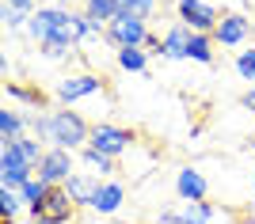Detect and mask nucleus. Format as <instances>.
Returning a JSON list of instances; mask_svg holds the SVG:
<instances>
[{
	"label": "nucleus",
	"mask_w": 255,
	"mask_h": 224,
	"mask_svg": "<svg viewBox=\"0 0 255 224\" xmlns=\"http://www.w3.org/2000/svg\"><path fill=\"white\" fill-rule=\"evenodd\" d=\"M53 149H80V145H88V137H92V126H88L84 118L76 114V110L61 107V110H53Z\"/></svg>",
	"instance_id": "obj_1"
},
{
	"label": "nucleus",
	"mask_w": 255,
	"mask_h": 224,
	"mask_svg": "<svg viewBox=\"0 0 255 224\" xmlns=\"http://www.w3.org/2000/svg\"><path fill=\"white\" fill-rule=\"evenodd\" d=\"M27 213H31L34 224H69L76 217V202L69 198L65 186H53V190L46 194V202L34 205V209H27Z\"/></svg>",
	"instance_id": "obj_2"
},
{
	"label": "nucleus",
	"mask_w": 255,
	"mask_h": 224,
	"mask_svg": "<svg viewBox=\"0 0 255 224\" xmlns=\"http://www.w3.org/2000/svg\"><path fill=\"white\" fill-rule=\"evenodd\" d=\"M149 23L137 19V15H126V11H118L115 19L107 23V42L118 46V50H126V46H145V38H149Z\"/></svg>",
	"instance_id": "obj_3"
},
{
	"label": "nucleus",
	"mask_w": 255,
	"mask_h": 224,
	"mask_svg": "<svg viewBox=\"0 0 255 224\" xmlns=\"http://www.w3.org/2000/svg\"><path fill=\"white\" fill-rule=\"evenodd\" d=\"M129 145H133V133L122 129V126H111V122H96L92 137H88V149L103 152V156H122Z\"/></svg>",
	"instance_id": "obj_4"
},
{
	"label": "nucleus",
	"mask_w": 255,
	"mask_h": 224,
	"mask_svg": "<svg viewBox=\"0 0 255 224\" xmlns=\"http://www.w3.org/2000/svg\"><path fill=\"white\" fill-rule=\"evenodd\" d=\"M175 11H179L183 27H191L194 34H213L217 23H221L217 8H210L206 0H175Z\"/></svg>",
	"instance_id": "obj_5"
},
{
	"label": "nucleus",
	"mask_w": 255,
	"mask_h": 224,
	"mask_svg": "<svg viewBox=\"0 0 255 224\" xmlns=\"http://www.w3.org/2000/svg\"><path fill=\"white\" fill-rule=\"evenodd\" d=\"M96 91H103V76L96 73H73L65 76V80H57V87H53V95H57V103H76V99H88L96 95Z\"/></svg>",
	"instance_id": "obj_6"
},
{
	"label": "nucleus",
	"mask_w": 255,
	"mask_h": 224,
	"mask_svg": "<svg viewBox=\"0 0 255 224\" xmlns=\"http://www.w3.org/2000/svg\"><path fill=\"white\" fill-rule=\"evenodd\" d=\"M31 179H34L31 163L15 152V145H4V156H0V186H8V190H23Z\"/></svg>",
	"instance_id": "obj_7"
},
{
	"label": "nucleus",
	"mask_w": 255,
	"mask_h": 224,
	"mask_svg": "<svg viewBox=\"0 0 255 224\" xmlns=\"http://www.w3.org/2000/svg\"><path fill=\"white\" fill-rule=\"evenodd\" d=\"M73 175L76 171H73V152L69 149H50L46 160L38 163V179H46L50 186H65Z\"/></svg>",
	"instance_id": "obj_8"
},
{
	"label": "nucleus",
	"mask_w": 255,
	"mask_h": 224,
	"mask_svg": "<svg viewBox=\"0 0 255 224\" xmlns=\"http://www.w3.org/2000/svg\"><path fill=\"white\" fill-rule=\"evenodd\" d=\"M252 38V19L240 15V11H225L221 23H217V31H213V42L217 46H240Z\"/></svg>",
	"instance_id": "obj_9"
},
{
	"label": "nucleus",
	"mask_w": 255,
	"mask_h": 224,
	"mask_svg": "<svg viewBox=\"0 0 255 224\" xmlns=\"http://www.w3.org/2000/svg\"><path fill=\"white\" fill-rule=\"evenodd\" d=\"M175 194H179L183 202H206L210 186H206V179L194 167H183L179 175H175Z\"/></svg>",
	"instance_id": "obj_10"
},
{
	"label": "nucleus",
	"mask_w": 255,
	"mask_h": 224,
	"mask_svg": "<svg viewBox=\"0 0 255 224\" xmlns=\"http://www.w3.org/2000/svg\"><path fill=\"white\" fill-rule=\"evenodd\" d=\"M99 186H103V182H99L96 175H84V171H76L73 179L65 182V190H69V198H73L76 205H88V209H92V202H96Z\"/></svg>",
	"instance_id": "obj_11"
},
{
	"label": "nucleus",
	"mask_w": 255,
	"mask_h": 224,
	"mask_svg": "<svg viewBox=\"0 0 255 224\" xmlns=\"http://www.w3.org/2000/svg\"><path fill=\"white\" fill-rule=\"evenodd\" d=\"M191 38H194L191 27L175 23V27L164 34V57H171V61H187V57H191Z\"/></svg>",
	"instance_id": "obj_12"
},
{
	"label": "nucleus",
	"mask_w": 255,
	"mask_h": 224,
	"mask_svg": "<svg viewBox=\"0 0 255 224\" xmlns=\"http://www.w3.org/2000/svg\"><path fill=\"white\" fill-rule=\"evenodd\" d=\"M53 27H57V8H38L31 19H27V34L38 38V46L53 38Z\"/></svg>",
	"instance_id": "obj_13"
},
{
	"label": "nucleus",
	"mask_w": 255,
	"mask_h": 224,
	"mask_svg": "<svg viewBox=\"0 0 255 224\" xmlns=\"http://www.w3.org/2000/svg\"><path fill=\"white\" fill-rule=\"evenodd\" d=\"M122 198H126L122 182H103V186H99V194H96V202H92V209H96V213H103V217H111V213H118Z\"/></svg>",
	"instance_id": "obj_14"
},
{
	"label": "nucleus",
	"mask_w": 255,
	"mask_h": 224,
	"mask_svg": "<svg viewBox=\"0 0 255 224\" xmlns=\"http://www.w3.org/2000/svg\"><path fill=\"white\" fill-rule=\"evenodd\" d=\"M84 15L96 23L99 31H103L107 23L118 15V0H84Z\"/></svg>",
	"instance_id": "obj_15"
},
{
	"label": "nucleus",
	"mask_w": 255,
	"mask_h": 224,
	"mask_svg": "<svg viewBox=\"0 0 255 224\" xmlns=\"http://www.w3.org/2000/svg\"><path fill=\"white\" fill-rule=\"evenodd\" d=\"M23 129H27V118H23L19 110H0V137H4V145L27 137Z\"/></svg>",
	"instance_id": "obj_16"
},
{
	"label": "nucleus",
	"mask_w": 255,
	"mask_h": 224,
	"mask_svg": "<svg viewBox=\"0 0 255 224\" xmlns=\"http://www.w3.org/2000/svg\"><path fill=\"white\" fill-rule=\"evenodd\" d=\"M118 65L126 73H145L149 69V50L145 46H126V50H118Z\"/></svg>",
	"instance_id": "obj_17"
},
{
	"label": "nucleus",
	"mask_w": 255,
	"mask_h": 224,
	"mask_svg": "<svg viewBox=\"0 0 255 224\" xmlns=\"http://www.w3.org/2000/svg\"><path fill=\"white\" fill-rule=\"evenodd\" d=\"M213 221V205L210 202H183L179 224H210Z\"/></svg>",
	"instance_id": "obj_18"
},
{
	"label": "nucleus",
	"mask_w": 255,
	"mask_h": 224,
	"mask_svg": "<svg viewBox=\"0 0 255 224\" xmlns=\"http://www.w3.org/2000/svg\"><path fill=\"white\" fill-rule=\"evenodd\" d=\"M11 145H15V152H19L31 167H38V163L46 160V152H50V149H42V145H38V137H19V141H11Z\"/></svg>",
	"instance_id": "obj_19"
},
{
	"label": "nucleus",
	"mask_w": 255,
	"mask_h": 224,
	"mask_svg": "<svg viewBox=\"0 0 255 224\" xmlns=\"http://www.w3.org/2000/svg\"><path fill=\"white\" fill-rule=\"evenodd\" d=\"M4 91H8V99H19V103H27V107H46V95L38 91V87H23V84H4Z\"/></svg>",
	"instance_id": "obj_20"
},
{
	"label": "nucleus",
	"mask_w": 255,
	"mask_h": 224,
	"mask_svg": "<svg viewBox=\"0 0 255 224\" xmlns=\"http://www.w3.org/2000/svg\"><path fill=\"white\" fill-rule=\"evenodd\" d=\"M53 190V186H50V182H46V179H31V182H27V186H23V205H27V209H34V205H42L46 202V194H50Z\"/></svg>",
	"instance_id": "obj_21"
},
{
	"label": "nucleus",
	"mask_w": 255,
	"mask_h": 224,
	"mask_svg": "<svg viewBox=\"0 0 255 224\" xmlns=\"http://www.w3.org/2000/svg\"><path fill=\"white\" fill-rule=\"evenodd\" d=\"M191 61L213 65V34H194L191 38Z\"/></svg>",
	"instance_id": "obj_22"
},
{
	"label": "nucleus",
	"mask_w": 255,
	"mask_h": 224,
	"mask_svg": "<svg viewBox=\"0 0 255 224\" xmlns=\"http://www.w3.org/2000/svg\"><path fill=\"white\" fill-rule=\"evenodd\" d=\"M80 160H84L92 171H99V175H115V156H103V152H96V149H84Z\"/></svg>",
	"instance_id": "obj_23"
},
{
	"label": "nucleus",
	"mask_w": 255,
	"mask_h": 224,
	"mask_svg": "<svg viewBox=\"0 0 255 224\" xmlns=\"http://www.w3.org/2000/svg\"><path fill=\"white\" fill-rule=\"evenodd\" d=\"M118 11L137 15V19H149L152 11H156V0H118Z\"/></svg>",
	"instance_id": "obj_24"
},
{
	"label": "nucleus",
	"mask_w": 255,
	"mask_h": 224,
	"mask_svg": "<svg viewBox=\"0 0 255 224\" xmlns=\"http://www.w3.org/2000/svg\"><path fill=\"white\" fill-rule=\"evenodd\" d=\"M23 205V194L19 190H8V186H0V217H15Z\"/></svg>",
	"instance_id": "obj_25"
},
{
	"label": "nucleus",
	"mask_w": 255,
	"mask_h": 224,
	"mask_svg": "<svg viewBox=\"0 0 255 224\" xmlns=\"http://www.w3.org/2000/svg\"><path fill=\"white\" fill-rule=\"evenodd\" d=\"M236 73L244 76L248 84H255V42H252V50H240V54H236Z\"/></svg>",
	"instance_id": "obj_26"
},
{
	"label": "nucleus",
	"mask_w": 255,
	"mask_h": 224,
	"mask_svg": "<svg viewBox=\"0 0 255 224\" xmlns=\"http://www.w3.org/2000/svg\"><path fill=\"white\" fill-rule=\"evenodd\" d=\"M38 50H42L46 61H65V57L73 54V46H65V42H42Z\"/></svg>",
	"instance_id": "obj_27"
},
{
	"label": "nucleus",
	"mask_w": 255,
	"mask_h": 224,
	"mask_svg": "<svg viewBox=\"0 0 255 224\" xmlns=\"http://www.w3.org/2000/svg\"><path fill=\"white\" fill-rule=\"evenodd\" d=\"M27 19H31V15H27V11L4 8V27H8V31H19V27H27Z\"/></svg>",
	"instance_id": "obj_28"
},
{
	"label": "nucleus",
	"mask_w": 255,
	"mask_h": 224,
	"mask_svg": "<svg viewBox=\"0 0 255 224\" xmlns=\"http://www.w3.org/2000/svg\"><path fill=\"white\" fill-rule=\"evenodd\" d=\"M4 8H15V11H27V15H34V0H4Z\"/></svg>",
	"instance_id": "obj_29"
},
{
	"label": "nucleus",
	"mask_w": 255,
	"mask_h": 224,
	"mask_svg": "<svg viewBox=\"0 0 255 224\" xmlns=\"http://www.w3.org/2000/svg\"><path fill=\"white\" fill-rule=\"evenodd\" d=\"M240 103H244V107H248V110H255V84H252V87H248L244 95H240Z\"/></svg>",
	"instance_id": "obj_30"
},
{
	"label": "nucleus",
	"mask_w": 255,
	"mask_h": 224,
	"mask_svg": "<svg viewBox=\"0 0 255 224\" xmlns=\"http://www.w3.org/2000/svg\"><path fill=\"white\" fill-rule=\"evenodd\" d=\"M53 4H57V8H61V11H73V8H69L73 0H53Z\"/></svg>",
	"instance_id": "obj_31"
},
{
	"label": "nucleus",
	"mask_w": 255,
	"mask_h": 224,
	"mask_svg": "<svg viewBox=\"0 0 255 224\" xmlns=\"http://www.w3.org/2000/svg\"><path fill=\"white\" fill-rule=\"evenodd\" d=\"M252 190H255V167H252Z\"/></svg>",
	"instance_id": "obj_32"
},
{
	"label": "nucleus",
	"mask_w": 255,
	"mask_h": 224,
	"mask_svg": "<svg viewBox=\"0 0 255 224\" xmlns=\"http://www.w3.org/2000/svg\"><path fill=\"white\" fill-rule=\"evenodd\" d=\"M252 149H255V141H252Z\"/></svg>",
	"instance_id": "obj_33"
}]
</instances>
